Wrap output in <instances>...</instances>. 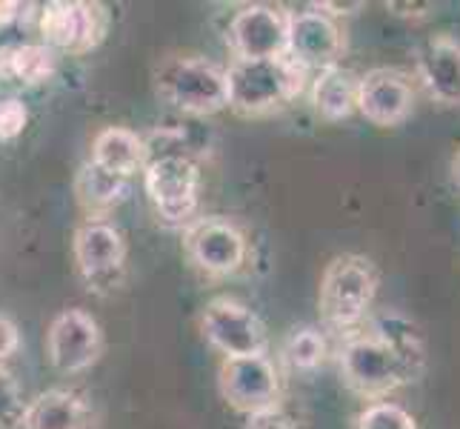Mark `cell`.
Instances as JSON below:
<instances>
[{
	"instance_id": "6da1fadb",
	"label": "cell",
	"mask_w": 460,
	"mask_h": 429,
	"mask_svg": "<svg viewBox=\"0 0 460 429\" xmlns=\"http://www.w3.org/2000/svg\"><path fill=\"white\" fill-rule=\"evenodd\" d=\"M309 72L289 55L275 60H232L226 69L229 106L241 115H266L287 106L306 86Z\"/></svg>"
},
{
	"instance_id": "7a4b0ae2",
	"label": "cell",
	"mask_w": 460,
	"mask_h": 429,
	"mask_svg": "<svg viewBox=\"0 0 460 429\" xmlns=\"http://www.w3.org/2000/svg\"><path fill=\"white\" fill-rule=\"evenodd\" d=\"M157 94L183 115H215L229 106L226 69L198 55L166 58L155 72Z\"/></svg>"
},
{
	"instance_id": "3957f363",
	"label": "cell",
	"mask_w": 460,
	"mask_h": 429,
	"mask_svg": "<svg viewBox=\"0 0 460 429\" xmlns=\"http://www.w3.org/2000/svg\"><path fill=\"white\" fill-rule=\"evenodd\" d=\"M377 295V269L363 255H338L329 261L321 278L317 307L332 329H352L369 315Z\"/></svg>"
},
{
	"instance_id": "277c9868",
	"label": "cell",
	"mask_w": 460,
	"mask_h": 429,
	"mask_svg": "<svg viewBox=\"0 0 460 429\" xmlns=\"http://www.w3.org/2000/svg\"><path fill=\"white\" fill-rule=\"evenodd\" d=\"M144 186L157 218L166 224H192L200 203V166L183 149H166L144 166Z\"/></svg>"
},
{
	"instance_id": "5b68a950",
	"label": "cell",
	"mask_w": 460,
	"mask_h": 429,
	"mask_svg": "<svg viewBox=\"0 0 460 429\" xmlns=\"http://www.w3.org/2000/svg\"><path fill=\"white\" fill-rule=\"evenodd\" d=\"M341 375L349 389L369 401H380L398 387L411 384L398 355L372 332H360L343 344Z\"/></svg>"
},
{
	"instance_id": "8992f818",
	"label": "cell",
	"mask_w": 460,
	"mask_h": 429,
	"mask_svg": "<svg viewBox=\"0 0 460 429\" xmlns=\"http://www.w3.org/2000/svg\"><path fill=\"white\" fill-rule=\"evenodd\" d=\"M200 332L224 358L266 355L269 335L261 317L234 298H215L200 315Z\"/></svg>"
},
{
	"instance_id": "52a82bcc",
	"label": "cell",
	"mask_w": 460,
	"mask_h": 429,
	"mask_svg": "<svg viewBox=\"0 0 460 429\" xmlns=\"http://www.w3.org/2000/svg\"><path fill=\"white\" fill-rule=\"evenodd\" d=\"M289 14L280 6L252 4L229 21V49L234 60H275L289 55Z\"/></svg>"
},
{
	"instance_id": "ba28073f",
	"label": "cell",
	"mask_w": 460,
	"mask_h": 429,
	"mask_svg": "<svg viewBox=\"0 0 460 429\" xmlns=\"http://www.w3.org/2000/svg\"><path fill=\"white\" fill-rule=\"evenodd\" d=\"M217 389L232 409L255 416V412L278 407L280 375L269 355L224 358L217 370Z\"/></svg>"
},
{
	"instance_id": "9c48e42d",
	"label": "cell",
	"mask_w": 460,
	"mask_h": 429,
	"mask_svg": "<svg viewBox=\"0 0 460 429\" xmlns=\"http://www.w3.org/2000/svg\"><path fill=\"white\" fill-rule=\"evenodd\" d=\"M109 26V14L101 4H81V0H55L40 9L43 46L55 52L84 55L94 49Z\"/></svg>"
},
{
	"instance_id": "30bf717a",
	"label": "cell",
	"mask_w": 460,
	"mask_h": 429,
	"mask_svg": "<svg viewBox=\"0 0 460 429\" xmlns=\"http://www.w3.org/2000/svg\"><path fill=\"white\" fill-rule=\"evenodd\" d=\"M46 355L63 375L89 370L103 355L101 324L86 309H63L46 332Z\"/></svg>"
},
{
	"instance_id": "8fae6325",
	"label": "cell",
	"mask_w": 460,
	"mask_h": 429,
	"mask_svg": "<svg viewBox=\"0 0 460 429\" xmlns=\"http://www.w3.org/2000/svg\"><path fill=\"white\" fill-rule=\"evenodd\" d=\"M186 255L206 275H232L246 261V237L226 218H195L183 235Z\"/></svg>"
},
{
	"instance_id": "7c38bea8",
	"label": "cell",
	"mask_w": 460,
	"mask_h": 429,
	"mask_svg": "<svg viewBox=\"0 0 460 429\" xmlns=\"http://www.w3.org/2000/svg\"><path fill=\"white\" fill-rule=\"evenodd\" d=\"M75 264L77 273L84 275L89 290H101V286H115L120 281L123 264H126V241L118 227L106 224V220H86L77 227L75 241Z\"/></svg>"
},
{
	"instance_id": "4fadbf2b",
	"label": "cell",
	"mask_w": 460,
	"mask_h": 429,
	"mask_svg": "<svg viewBox=\"0 0 460 429\" xmlns=\"http://www.w3.org/2000/svg\"><path fill=\"white\" fill-rule=\"evenodd\" d=\"M415 109V86L409 75L394 67H377L360 75L358 112L375 126H401Z\"/></svg>"
},
{
	"instance_id": "5bb4252c",
	"label": "cell",
	"mask_w": 460,
	"mask_h": 429,
	"mask_svg": "<svg viewBox=\"0 0 460 429\" xmlns=\"http://www.w3.org/2000/svg\"><path fill=\"white\" fill-rule=\"evenodd\" d=\"M343 55V35L338 23L321 9L289 14V58L306 72L338 67Z\"/></svg>"
},
{
	"instance_id": "9a60e30c",
	"label": "cell",
	"mask_w": 460,
	"mask_h": 429,
	"mask_svg": "<svg viewBox=\"0 0 460 429\" xmlns=\"http://www.w3.org/2000/svg\"><path fill=\"white\" fill-rule=\"evenodd\" d=\"M420 81L443 106H460V43L449 35H438L423 46Z\"/></svg>"
},
{
	"instance_id": "2e32d148",
	"label": "cell",
	"mask_w": 460,
	"mask_h": 429,
	"mask_svg": "<svg viewBox=\"0 0 460 429\" xmlns=\"http://www.w3.org/2000/svg\"><path fill=\"white\" fill-rule=\"evenodd\" d=\"M92 407L72 389H46L26 404L23 429H92Z\"/></svg>"
},
{
	"instance_id": "e0dca14e",
	"label": "cell",
	"mask_w": 460,
	"mask_h": 429,
	"mask_svg": "<svg viewBox=\"0 0 460 429\" xmlns=\"http://www.w3.org/2000/svg\"><path fill=\"white\" fill-rule=\"evenodd\" d=\"M146 157H149V147L137 132L126 130V126H106L92 140L89 161L129 181L137 169L146 166Z\"/></svg>"
},
{
	"instance_id": "ac0fdd59",
	"label": "cell",
	"mask_w": 460,
	"mask_h": 429,
	"mask_svg": "<svg viewBox=\"0 0 460 429\" xmlns=\"http://www.w3.org/2000/svg\"><path fill=\"white\" fill-rule=\"evenodd\" d=\"M360 77L346 67L321 69L312 81V106L326 121H343L358 109Z\"/></svg>"
},
{
	"instance_id": "d6986e66",
	"label": "cell",
	"mask_w": 460,
	"mask_h": 429,
	"mask_svg": "<svg viewBox=\"0 0 460 429\" xmlns=\"http://www.w3.org/2000/svg\"><path fill=\"white\" fill-rule=\"evenodd\" d=\"M372 335H377L384 341L398 361L403 363V370L409 375V380H418L423 375V367H426V344H423V335L420 329L409 321L406 315L401 312H384L377 315L372 321Z\"/></svg>"
},
{
	"instance_id": "ffe728a7",
	"label": "cell",
	"mask_w": 460,
	"mask_h": 429,
	"mask_svg": "<svg viewBox=\"0 0 460 429\" xmlns=\"http://www.w3.org/2000/svg\"><path fill=\"white\" fill-rule=\"evenodd\" d=\"M58 69V58L43 43H9L0 46V77L26 86L46 84Z\"/></svg>"
},
{
	"instance_id": "44dd1931",
	"label": "cell",
	"mask_w": 460,
	"mask_h": 429,
	"mask_svg": "<svg viewBox=\"0 0 460 429\" xmlns=\"http://www.w3.org/2000/svg\"><path fill=\"white\" fill-rule=\"evenodd\" d=\"M126 189H129V181L120 178V174L101 169L92 161H86L75 178V195L81 201L84 210L92 215V220H98V215L118 206L126 198Z\"/></svg>"
},
{
	"instance_id": "7402d4cb",
	"label": "cell",
	"mask_w": 460,
	"mask_h": 429,
	"mask_svg": "<svg viewBox=\"0 0 460 429\" xmlns=\"http://www.w3.org/2000/svg\"><path fill=\"white\" fill-rule=\"evenodd\" d=\"M326 358V338L314 326L295 329L283 344V361L297 372H312Z\"/></svg>"
},
{
	"instance_id": "603a6c76",
	"label": "cell",
	"mask_w": 460,
	"mask_h": 429,
	"mask_svg": "<svg viewBox=\"0 0 460 429\" xmlns=\"http://www.w3.org/2000/svg\"><path fill=\"white\" fill-rule=\"evenodd\" d=\"M355 429H418V424L401 404L375 401L358 416Z\"/></svg>"
},
{
	"instance_id": "cb8c5ba5",
	"label": "cell",
	"mask_w": 460,
	"mask_h": 429,
	"mask_svg": "<svg viewBox=\"0 0 460 429\" xmlns=\"http://www.w3.org/2000/svg\"><path fill=\"white\" fill-rule=\"evenodd\" d=\"M26 404L14 375L0 363V429H21Z\"/></svg>"
},
{
	"instance_id": "d4e9b609",
	"label": "cell",
	"mask_w": 460,
	"mask_h": 429,
	"mask_svg": "<svg viewBox=\"0 0 460 429\" xmlns=\"http://www.w3.org/2000/svg\"><path fill=\"white\" fill-rule=\"evenodd\" d=\"M29 123V109L21 98H4L0 101V140H14L23 135Z\"/></svg>"
},
{
	"instance_id": "484cf974",
	"label": "cell",
	"mask_w": 460,
	"mask_h": 429,
	"mask_svg": "<svg viewBox=\"0 0 460 429\" xmlns=\"http://www.w3.org/2000/svg\"><path fill=\"white\" fill-rule=\"evenodd\" d=\"M243 429H297V426L287 412H280L275 407V409H266V412H255V416H246Z\"/></svg>"
},
{
	"instance_id": "4316f807",
	"label": "cell",
	"mask_w": 460,
	"mask_h": 429,
	"mask_svg": "<svg viewBox=\"0 0 460 429\" xmlns=\"http://www.w3.org/2000/svg\"><path fill=\"white\" fill-rule=\"evenodd\" d=\"M18 346H21V332H18V326H14L12 317L0 315V363L18 353Z\"/></svg>"
},
{
	"instance_id": "83f0119b",
	"label": "cell",
	"mask_w": 460,
	"mask_h": 429,
	"mask_svg": "<svg viewBox=\"0 0 460 429\" xmlns=\"http://www.w3.org/2000/svg\"><path fill=\"white\" fill-rule=\"evenodd\" d=\"M394 14H403V18H423L426 12L432 9V4H386Z\"/></svg>"
},
{
	"instance_id": "f1b7e54d",
	"label": "cell",
	"mask_w": 460,
	"mask_h": 429,
	"mask_svg": "<svg viewBox=\"0 0 460 429\" xmlns=\"http://www.w3.org/2000/svg\"><path fill=\"white\" fill-rule=\"evenodd\" d=\"M317 9L326 12L332 18V14H355V12L363 9V4H360V0H355V4H329V0H326V4H317Z\"/></svg>"
},
{
	"instance_id": "f546056e",
	"label": "cell",
	"mask_w": 460,
	"mask_h": 429,
	"mask_svg": "<svg viewBox=\"0 0 460 429\" xmlns=\"http://www.w3.org/2000/svg\"><path fill=\"white\" fill-rule=\"evenodd\" d=\"M21 14V4H12V0H4L0 4V29H6L12 21H18Z\"/></svg>"
},
{
	"instance_id": "4dcf8cb0",
	"label": "cell",
	"mask_w": 460,
	"mask_h": 429,
	"mask_svg": "<svg viewBox=\"0 0 460 429\" xmlns=\"http://www.w3.org/2000/svg\"><path fill=\"white\" fill-rule=\"evenodd\" d=\"M455 172H457V181H460V155H457V164H455Z\"/></svg>"
}]
</instances>
